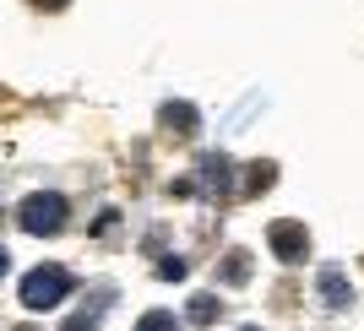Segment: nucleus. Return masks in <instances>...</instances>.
Segmentation results:
<instances>
[{"instance_id": "9d476101", "label": "nucleus", "mask_w": 364, "mask_h": 331, "mask_svg": "<svg viewBox=\"0 0 364 331\" xmlns=\"http://www.w3.org/2000/svg\"><path fill=\"white\" fill-rule=\"evenodd\" d=\"M272 180H277V168H272V163H250V180H245V185L261 196V190H272Z\"/></svg>"}, {"instance_id": "7ed1b4c3", "label": "nucleus", "mask_w": 364, "mask_h": 331, "mask_svg": "<svg viewBox=\"0 0 364 331\" xmlns=\"http://www.w3.org/2000/svg\"><path fill=\"white\" fill-rule=\"evenodd\" d=\"M267 244H272V256H277V261H289V266L310 256V234H304V223H289V217H283V223H272Z\"/></svg>"}, {"instance_id": "6e6552de", "label": "nucleus", "mask_w": 364, "mask_h": 331, "mask_svg": "<svg viewBox=\"0 0 364 331\" xmlns=\"http://www.w3.org/2000/svg\"><path fill=\"white\" fill-rule=\"evenodd\" d=\"M218 310H223V299H213V293H196V299H191V326H213Z\"/></svg>"}, {"instance_id": "f8f14e48", "label": "nucleus", "mask_w": 364, "mask_h": 331, "mask_svg": "<svg viewBox=\"0 0 364 331\" xmlns=\"http://www.w3.org/2000/svg\"><path fill=\"white\" fill-rule=\"evenodd\" d=\"M6 271H11V256H6V244H0V277H6Z\"/></svg>"}, {"instance_id": "4468645a", "label": "nucleus", "mask_w": 364, "mask_h": 331, "mask_svg": "<svg viewBox=\"0 0 364 331\" xmlns=\"http://www.w3.org/2000/svg\"><path fill=\"white\" fill-rule=\"evenodd\" d=\"M245 331H256V326H245Z\"/></svg>"}, {"instance_id": "9b49d317", "label": "nucleus", "mask_w": 364, "mask_h": 331, "mask_svg": "<svg viewBox=\"0 0 364 331\" xmlns=\"http://www.w3.org/2000/svg\"><path fill=\"white\" fill-rule=\"evenodd\" d=\"M60 331H98V315H87V310H82V315H71Z\"/></svg>"}, {"instance_id": "f03ea898", "label": "nucleus", "mask_w": 364, "mask_h": 331, "mask_svg": "<svg viewBox=\"0 0 364 331\" xmlns=\"http://www.w3.org/2000/svg\"><path fill=\"white\" fill-rule=\"evenodd\" d=\"M16 223L28 228V234H38V239H44V234H60L65 228V201L60 196H28L22 212H16Z\"/></svg>"}, {"instance_id": "f257e3e1", "label": "nucleus", "mask_w": 364, "mask_h": 331, "mask_svg": "<svg viewBox=\"0 0 364 331\" xmlns=\"http://www.w3.org/2000/svg\"><path fill=\"white\" fill-rule=\"evenodd\" d=\"M71 293V271L65 266H33L28 277H22V310H55V304Z\"/></svg>"}, {"instance_id": "39448f33", "label": "nucleus", "mask_w": 364, "mask_h": 331, "mask_svg": "<svg viewBox=\"0 0 364 331\" xmlns=\"http://www.w3.org/2000/svg\"><path fill=\"white\" fill-rule=\"evenodd\" d=\"M164 131L196 136V109H191V104H164Z\"/></svg>"}, {"instance_id": "0eeeda50", "label": "nucleus", "mask_w": 364, "mask_h": 331, "mask_svg": "<svg viewBox=\"0 0 364 331\" xmlns=\"http://www.w3.org/2000/svg\"><path fill=\"white\" fill-rule=\"evenodd\" d=\"M201 180L213 185V190H228V158L223 152H207V158H201Z\"/></svg>"}, {"instance_id": "423d86ee", "label": "nucleus", "mask_w": 364, "mask_h": 331, "mask_svg": "<svg viewBox=\"0 0 364 331\" xmlns=\"http://www.w3.org/2000/svg\"><path fill=\"white\" fill-rule=\"evenodd\" d=\"M245 277H250V256H245V250H228V261H223V266H218V283L240 288Z\"/></svg>"}, {"instance_id": "20e7f679", "label": "nucleus", "mask_w": 364, "mask_h": 331, "mask_svg": "<svg viewBox=\"0 0 364 331\" xmlns=\"http://www.w3.org/2000/svg\"><path fill=\"white\" fill-rule=\"evenodd\" d=\"M316 293H321V304H326V310H343V304H353V283H348V271H343V266H321Z\"/></svg>"}, {"instance_id": "1a4fd4ad", "label": "nucleus", "mask_w": 364, "mask_h": 331, "mask_svg": "<svg viewBox=\"0 0 364 331\" xmlns=\"http://www.w3.org/2000/svg\"><path fill=\"white\" fill-rule=\"evenodd\" d=\"M136 331H180V320L168 315V310H147V315L136 320Z\"/></svg>"}, {"instance_id": "ddd939ff", "label": "nucleus", "mask_w": 364, "mask_h": 331, "mask_svg": "<svg viewBox=\"0 0 364 331\" xmlns=\"http://www.w3.org/2000/svg\"><path fill=\"white\" fill-rule=\"evenodd\" d=\"M33 6H49V11H60V6H65V0H33Z\"/></svg>"}]
</instances>
